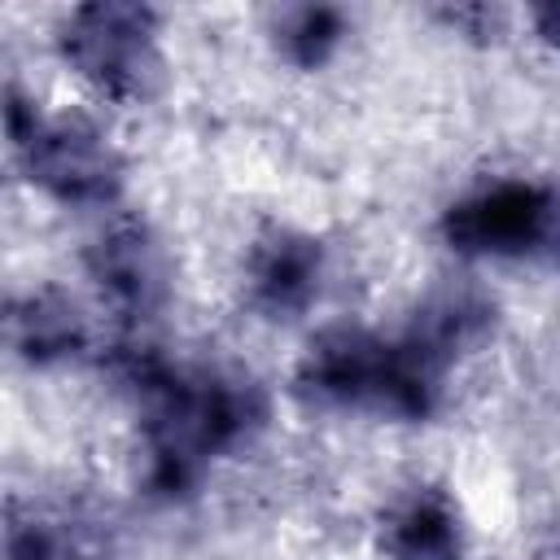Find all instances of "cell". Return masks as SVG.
Segmentation results:
<instances>
[{
	"label": "cell",
	"instance_id": "6da1fadb",
	"mask_svg": "<svg viewBox=\"0 0 560 560\" xmlns=\"http://www.w3.org/2000/svg\"><path fill=\"white\" fill-rule=\"evenodd\" d=\"M109 372L136 398L144 490L162 503L188 499L214 459L245 451L267 424V394L245 372L175 363L149 341L114 346Z\"/></svg>",
	"mask_w": 560,
	"mask_h": 560
},
{
	"label": "cell",
	"instance_id": "7a4b0ae2",
	"mask_svg": "<svg viewBox=\"0 0 560 560\" xmlns=\"http://www.w3.org/2000/svg\"><path fill=\"white\" fill-rule=\"evenodd\" d=\"M446 376L402 328L372 332L337 324L319 332L298 359V398L332 411H368L381 420H429L446 398Z\"/></svg>",
	"mask_w": 560,
	"mask_h": 560
},
{
	"label": "cell",
	"instance_id": "3957f363",
	"mask_svg": "<svg viewBox=\"0 0 560 560\" xmlns=\"http://www.w3.org/2000/svg\"><path fill=\"white\" fill-rule=\"evenodd\" d=\"M9 149L26 184L61 206H114L122 192V158L101 127L79 114H44L18 83L4 88Z\"/></svg>",
	"mask_w": 560,
	"mask_h": 560
},
{
	"label": "cell",
	"instance_id": "277c9868",
	"mask_svg": "<svg viewBox=\"0 0 560 560\" xmlns=\"http://www.w3.org/2000/svg\"><path fill=\"white\" fill-rule=\"evenodd\" d=\"M438 228L459 258L542 262L560 271V179H486L459 192Z\"/></svg>",
	"mask_w": 560,
	"mask_h": 560
},
{
	"label": "cell",
	"instance_id": "5b68a950",
	"mask_svg": "<svg viewBox=\"0 0 560 560\" xmlns=\"http://www.w3.org/2000/svg\"><path fill=\"white\" fill-rule=\"evenodd\" d=\"M162 18L136 0L74 4L57 26L66 66L114 105H144L162 88Z\"/></svg>",
	"mask_w": 560,
	"mask_h": 560
},
{
	"label": "cell",
	"instance_id": "8992f818",
	"mask_svg": "<svg viewBox=\"0 0 560 560\" xmlns=\"http://www.w3.org/2000/svg\"><path fill=\"white\" fill-rule=\"evenodd\" d=\"M83 271L101 302L127 324L158 319L175 289L171 254L144 219H109L83 245Z\"/></svg>",
	"mask_w": 560,
	"mask_h": 560
},
{
	"label": "cell",
	"instance_id": "52a82bcc",
	"mask_svg": "<svg viewBox=\"0 0 560 560\" xmlns=\"http://www.w3.org/2000/svg\"><path fill=\"white\" fill-rule=\"evenodd\" d=\"M328 280V249L293 223H267L245 249V302L254 315L284 324L306 315Z\"/></svg>",
	"mask_w": 560,
	"mask_h": 560
},
{
	"label": "cell",
	"instance_id": "ba28073f",
	"mask_svg": "<svg viewBox=\"0 0 560 560\" xmlns=\"http://www.w3.org/2000/svg\"><path fill=\"white\" fill-rule=\"evenodd\" d=\"M499 324V306L494 298L481 289V284H468V280H446V284H433L411 319L402 324V332L442 368L451 372L459 359H468L477 346L490 341Z\"/></svg>",
	"mask_w": 560,
	"mask_h": 560
},
{
	"label": "cell",
	"instance_id": "9c48e42d",
	"mask_svg": "<svg viewBox=\"0 0 560 560\" xmlns=\"http://www.w3.org/2000/svg\"><path fill=\"white\" fill-rule=\"evenodd\" d=\"M468 534L464 512L438 481H416L389 499L381 512V556L385 560H464Z\"/></svg>",
	"mask_w": 560,
	"mask_h": 560
},
{
	"label": "cell",
	"instance_id": "30bf717a",
	"mask_svg": "<svg viewBox=\"0 0 560 560\" xmlns=\"http://www.w3.org/2000/svg\"><path fill=\"white\" fill-rule=\"evenodd\" d=\"M4 341L26 368H57L88 350V319L61 289H26L4 306Z\"/></svg>",
	"mask_w": 560,
	"mask_h": 560
},
{
	"label": "cell",
	"instance_id": "8fae6325",
	"mask_svg": "<svg viewBox=\"0 0 560 560\" xmlns=\"http://www.w3.org/2000/svg\"><path fill=\"white\" fill-rule=\"evenodd\" d=\"M350 35V18L337 4H284L271 18V44L293 70L328 66Z\"/></svg>",
	"mask_w": 560,
	"mask_h": 560
},
{
	"label": "cell",
	"instance_id": "7c38bea8",
	"mask_svg": "<svg viewBox=\"0 0 560 560\" xmlns=\"http://www.w3.org/2000/svg\"><path fill=\"white\" fill-rule=\"evenodd\" d=\"M74 542L35 512H13L4 525V560H70Z\"/></svg>",
	"mask_w": 560,
	"mask_h": 560
},
{
	"label": "cell",
	"instance_id": "4fadbf2b",
	"mask_svg": "<svg viewBox=\"0 0 560 560\" xmlns=\"http://www.w3.org/2000/svg\"><path fill=\"white\" fill-rule=\"evenodd\" d=\"M438 18L455 31V35H468V39H494L499 35V22H503V13L499 9H490V4H446V9H438Z\"/></svg>",
	"mask_w": 560,
	"mask_h": 560
},
{
	"label": "cell",
	"instance_id": "5bb4252c",
	"mask_svg": "<svg viewBox=\"0 0 560 560\" xmlns=\"http://www.w3.org/2000/svg\"><path fill=\"white\" fill-rule=\"evenodd\" d=\"M529 26H534V35H538L547 48L560 52V0L534 4V9H529Z\"/></svg>",
	"mask_w": 560,
	"mask_h": 560
},
{
	"label": "cell",
	"instance_id": "9a60e30c",
	"mask_svg": "<svg viewBox=\"0 0 560 560\" xmlns=\"http://www.w3.org/2000/svg\"><path fill=\"white\" fill-rule=\"evenodd\" d=\"M70 560H105V556H88V551H74Z\"/></svg>",
	"mask_w": 560,
	"mask_h": 560
}]
</instances>
